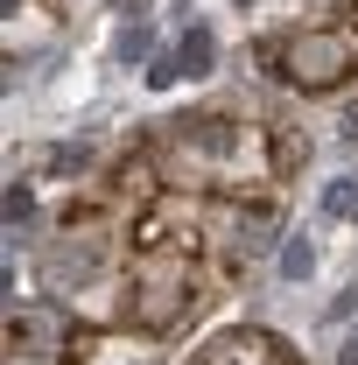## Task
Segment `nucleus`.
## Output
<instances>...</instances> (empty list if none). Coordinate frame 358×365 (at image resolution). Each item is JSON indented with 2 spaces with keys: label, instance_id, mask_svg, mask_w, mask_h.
<instances>
[{
  "label": "nucleus",
  "instance_id": "obj_1",
  "mask_svg": "<svg viewBox=\"0 0 358 365\" xmlns=\"http://www.w3.org/2000/svg\"><path fill=\"white\" fill-rule=\"evenodd\" d=\"M295 63H302V71H295L302 85H330V78H344L352 49L337 43V36H316V43H302V49H295Z\"/></svg>",
  "mask_w": 358,
  "mask_h": 365
},
{
  "label": "nucleus",
  "instance_id": "obj_2",
  "mask_svg": "<svg viewBox=\"0 0 358 365\" xmlns=\"http://www.w3.org/2000/svg\"><path fill=\"white\" fill-rule=\"evenodd\" d=\"M211 63H218V36H211V29H190V36L176 43V71L183 78H204Z\"/></svg>",
  "mask_w": 358,
  "mask_h": 365
},
{
  "label": "nucleus",
  "instance_id": "obj_3",
  "mask_svg": "<svg viewBox=\"0 0 358 365\" xmlns=\"http://www.w3.org/2000/svg\"><path fill=\"white\" fill-rule=\"evenodd\" d=\"M310 274H316V246H310V232H295L281 246V281H310Z\"/></svg>",
  "mask_w": 358,
  "mask_h": 365
},
{
  "label": "nucleus",
  "instance_id": "obj_4",
  "mask_svg": "<svg viewBox=\"0 0 358 365\" xmlns=\"http://www.w3.org/2000/svg\"><path fill=\"white\" fill-rule=\"evenodd\" d=\"M337 365H358V344H344V359H337Z\"/></svg>",
  "mask_w": 358,
  "mask_h": 365
},
{
  "label": "nucleus",
  "instance_id": "obj_5",
  "mask_svg": "<svg viewBox=\"0 0 358 365\" xmlns=\"http://www.w3.org/2000/svg\"><path fill=\"white\" fill-rule=\"evenodd\" d=\"M344 134H352V140H358V106H352V120H344Z\"/></svg>",
  "mask_w": 358,
  "mask_h": 365
},
{
  "label": "nucleus",
  "instance_id": "obj_6",
  "mask_svg": "<svg viewBox=\"0 0 358 365\" xmlns=\"http://www.w3.org/2000/svg\"><path fill=\"white\" fill-rule=\"evenodd\" d=\"M232 7H253V0H232Z\"/></svg>",
  "mask_w": 358,
  "mask_h": 365
}]
</instances>
